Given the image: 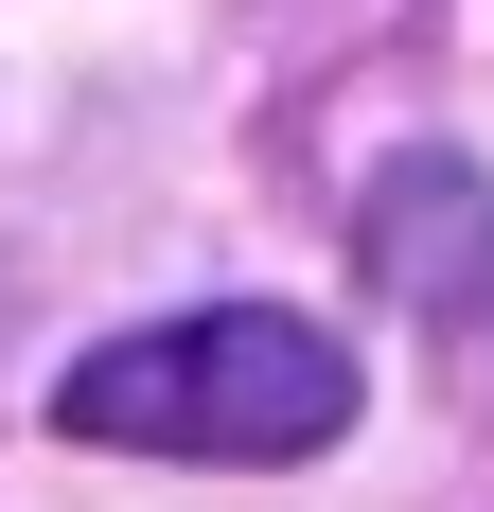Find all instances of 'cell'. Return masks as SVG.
Instances as JSON below:
<instances>
[{
	"instance_id": "2",
	"label": "cell",
	"mask_w": 494,
	"mask_h": 512,
	"mask_svg": "<svg viewBox=\"0 0 494 512\" xmlns=\"http://www.w3.org/2000/svg\"><path fill=\"white\" fill-rule=\"evenodd\" d=\"M353 265L389 283L406 318H459V336H494V177L442 142H406L371 195H353Z\"/></svg>"
},
{
	"instance_id": "1",
	"label": "cell",
	"mask_w": 494,
	"mask_h": 512,
	"mask_svg": "<svg viewBox=\"0 0 494 512\" xmlns=\"http://www.w3.org/2000/svg\"><path fill=\"white\" fill-rule=\"evenodd\" d=\"M53 424L142 442V460H318V442H353V336H318L300 301H195L71 354Z\"/></svg>"
}]
</instances>
